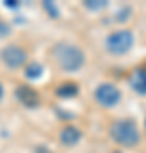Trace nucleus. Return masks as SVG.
Instances as JSON below:
<instances>
[{
  "mask_svg": "<svg viewBox=\"0 0 146 153\" xmlns=\"http://www.w3.org/2000/svg\"><path fill=\"white\" fill-rule=\"evenodd\" d=\"M56 65L63 71H78L85 65V53L70 43H56L51 49Z\"/></svg>",
  "mask_w": 146,
  "mask_h": 153,
  "instance_id": "obj_1",
  "label": "nucleus"
},
{
  "mask_svg": "<svg viewBox=\"0 0 146 153\" xmlns=\"http://www.w3.org/2000/svg\"><path fill=\"white\" fill-rule=\"evenodd\" d=\"M109 134L112 138V141H116L121 146L133 148L141 141V133L139 128L133 119H117L114 121Z\"/></svg>",
  "mask_w": 146,
  "mask_h": 153,
  "instance_id": "obj_2",
  "label": "nucleus"
},
{
  "mask_svg": "<svg viewBox=\"0 0 146 153\" xmlns=\"http://www.w3.org/2000/svg\"><path fill=\"white\" fill-rule=\"evenodd\" d=\"M133 44H134V36L127 29L114 31L105 39V48L112 55H124V53H127L133 48Z\"/></svg>",
  "mask_w": 146,
  "mask_h": 153,
  "instance_id": "obj_3",
  "label": "nucleus"
},
{
  "mask_svg": "<svg viewBox=\"0 0 146 153\" xmlns=\"http://www.w3.org/2000/svg\"><path fill=\"white\" fill-rule=\"evenodd\" d=\"M93 99L102 107H114L121 100V90L112 83H100L93 92Z\"/></svg>",
  "mask_w": 146,
  "mask_h": 153,
  "instance_id": "obj_4",
  "label": "nucleus"
},
{
  "mask_svg": "<svg viewBox=\"0 0 146 153\" xmlns=\"http://www.w3.org/2000/svg\"><path fill=\"white\" fill-rule=\"evenodd\" d=\"M0 60L4 61V65L9 68H21L26 65L27 61V53L26 49L16 44H9L0 49Z\"/></svg>",
  "mask_w": 146,
  "mask_h": 153,
  "instance_id": "obj_5",
  "label": "nucleus"
},
{
  "mask_svg": "<svg viewBox=\"0 0 146 153\" xmlns=\"http://www.w3.org/2000/svg\"><path fill=\"white\" fill-rule=\"evenodd\" d=\"M16 95L22 104L27 105V107H34V105L39 104V94L36 92L33 87H29V85H21V87H17Z\"/></svg>",
  "mask_w": 146,
  "mask_h": 153,
  "instance_id": "obj_6",
  "label": "nucleus"
},
{
  "mask_svg": "<svg viewBox=\"0 0 146 153\" xmlns=\"http://www.w3.org/2000/svg\"><path fill=\"white\" fill-rule=\"evenodd\" d=\"M82 138V131L75 126H65L63 129L60 131V141L66 146H73L80 141Z\"/></svg>",
  "mask_w": 146,
  "mask_h": 153,
  "instance_id": "obj_7",
  "label": "nucleus"
},
{
  "mask_svg": "<svg viewBox=\"0 0 146 153\" xmlns=\"http://www.w3.org/2000/svg\"><path fill=\"white\" fill-rule=\"evenodd\" d=\"M129 83L138 94L146 95V70H143V68H136V70L133 71L131 78H129Z\"/></svg>",
  "mask_w": 146,
  "mask_h": 153,
  "instance_id": "obj_8",
  "label": "nucleus"
},
{
  "mask_svg": "<svg viewBox=\"0 0 146 153\" xmlns=\"http://www.w3.org/2000/svg\"><path fill=\"white\" fill-rule=\"evenodd\" d=\"M76 94H78V85L73 82H66L56 88V95L61 99H71V97H75Z\"/></svg>",
  "mask_w": 146,
  "mask_h": 153,
  "instance_id": "obj_9",
  "label": "nucleus"
},
{
  "mask_svg": "<svg viewBox=\"0 0 146 153\" xmlns=\"http://www.w3.org/2000/svg\"><path fill=\"white\" fill-rule=\"evenodd\" d=\"M27 78H31V80H36L39 76L43 75V66L39 65V63H31V65L26 66V70H24Z\"/></svg>",
  "mask_w": 146,
  "mask_h": 153,
  "instance_id": "obj_10",
  "label": "nucleus"
},
{
  "mask_svg": "<svg viewBox=\"0 0 146 153\" xmlns=\"http://www.w3.org/2000/svg\"><path fill=\"white\" fill-rule=\"evenodd\" d=\"M83 5H85L88 10H99V9H105V7H107V2H102V0H92V2H83Z\"/></svg>",
  "mask_w": 146,
  "mask_h": 153,
  "instance_id": "obj_11",
  "label": "nucleus"
},
{
  "mask_svg": "<svg viewBox=\"0 0 146 153\" xmlns=\"http://www.w3.org/2000/svg\"><path fill=\"white\" fill-rule=\"evenodd\" d=\"M43 7H44V10L48 12H51V17H58L60 16V12H58V9L54 7V4L53 2H43Z\"/></svg>",
  "mask_w": 146,
  "mask_h": 153,
  "instance_id": "obj_12",
  "label": "nucleus"
},
{
  "mask_svg": "<svg viewBox=\"0 0 146 153\" xmlns=\"http://www.w3.org/2000/svg\"><path fill=\"white\" fill-rule=\"evenodd\" d=\"M9 34H10V26H9L5 21L0 19V39L5 38V36H9Z\"/></svg>",
  "mask_w": 146,
  "mask_h": 153,
  "instance_id": "obj_13",
  "label": "nucleus"
},
{
  "mask_svg": "<svg viewBox=\"0 0 146 153\" xmlns=\"http://www.w3.org/2000/svg\"><path fill=\"white\" fill-rule=\"evenodd\" d=\"M36 153H54V152H51V150H48V148H44V146H39L36 150Z\"/></svg>",
  "mask_w": 146,
  "mask_h": 153,
  "instance_id": "obj_14",
  "label": "nucleus"
},
{
  "mask_svg": "<svg viewBox=\"0 0 146 153\" xmlns=\"http://www.w3.org/2000/svg\"><path fill=\"white\" fill-rule=\"evenodd\" d=\"M5 5L7 7H17L19 4H17V2H5Z\"/></svg>",
  "mask_w": 146,
  "mask_h": 153,
  "instance_id": "obj_15",
  "label": "nucleus"
},
{
  "mask_svg": "<svg viewBox=\"0 0 146 153\" xmlns=\"http://www.w3.org/2000/svg\"><path fill=\"white\" fill-rule=\"evenodd\" d=\"M2 97H4V87H2V83H0V100H2Z\"/></svg>",
  "mask_w": 146,
  "mask_h": 153,
  "instance_id": "obj_16",
  "label": "nucleus"
},
{
  "mask_svg": "<svg viewBox=\"0 0 146 153\" xmlns=\"http://www.w3.org/2000/svg\"><path fill=\"white\" fill-rule=\"evenodd\" d=\"M114 153H122V152H114Z\"/></svg>",
  "mask_w": 146,
  "mask_h": 153,
  "instance_id": "obj_17",
  "label": "nucleus"
}]
</instances>
